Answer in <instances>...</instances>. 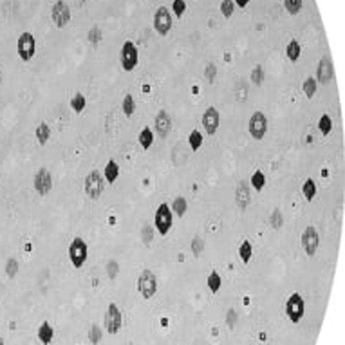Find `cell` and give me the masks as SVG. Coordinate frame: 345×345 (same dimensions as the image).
<instances>
[{
    "mask_svg": "<svg viewBox=\"0 0 345 345\" xmlns=\"http://www.w3.org/2000/svg\"><path fill=\"white\" fill-rule=\"evenodd\" d=\"M87 259H89V246H87V242L84 239H80V237L71 240V244H69V260H71V264L76 269H80L87 262Z\"/></svg>",
    "mask_w": 345,
    "mask_h": 345,
    "instance_id": "cell-1",
    "label": "cell"
},
{
    "mask_svg": "<svg viewBox=\"0 0 345 345\" xmlns=\"http://www.w3.org/2000/svg\"><path fill=\"white\" fill-rule=\"evenodd\" d=\"M284 311H286V315H288V318H289L293 323L300 322L302 318H304V315H306V302H304L302 295H298V293L289 295V298L286 300Z\"/></svg>",
    "mask_w": 345,
    "mask_h": 345,
    "instance_id": "cell-2",
    "label": "cell"
},
{
    "mask_svg": "<svg viewBox=\"0 0 345 345\" xmlns=\"http://www.w3.org/2000/svg\"><path fill=\"white\" fill-rule=\"evenodd\" d=\"M84 190L85 195L89 199H100L103 190H105V183H103V177H101L100 170H92V172L85 177L84 181Z\"/></svg>",
    "mask_w": 345,
    "mask_h": 345,
    "instance_id": "cell-3",
    "label": "cell"
},
{
    "mask_svg": "<svg viewBox=\"0 0 345 345\" xmlns=\"http://www.w3.org/2000/svg\"><path fill=\"white\" fill-rule=\"evenodd\" d=\"M172 223H173V213H172V210H170V206L161 202V204L157 206L156 215H154L156 230L161 235H167L168 231H170V228H172Z\"/></svg>",
    "mask_w": 345,
    "mask_h": 345,
    "instance_id": "cell-4",
    "label": "cell"
},
{
    "mask_svg": "<svg viewBox=\"0 0 345 345\" xmlns=\"http://www.w3.org/2000/svg\"><path fill=\"white\" fill-rule=\"evenodd\" d=\"M17 53L22 61H29L36 53V40L31 33H22L17 40Z\"/></svg>",
    "mask_w": 345,
    "mask_h": 345,
    "instance_id": "cell-5",
    "label": "cell"
},
{
    "mask_svg": "<svg viewBox=\"0 0 345 345\" xmlns=\"http://www.w3.org/2000/svg\"><path fill=\"white\" fill-rule=\"evenodd\" d=\"M248 132L253 140L260 141L267 132V117L264 112L257 111L251 114L250 117V123H248Z\"/></svg>",
    "mask_w": 345,
    "mask_h": 345,
    "instance_id": "cell-6",
    "label": "cell"
},
{
    "mask_svg": "<svg viewBox=\"0 0 345 345\" xmlns=\"http://www.w3.org/2000/svg\"><path fill=\"white\" fill-rule=\"evenodd\" d=\"M138 61H140V53H138V47L127 40V42H123V47H121V67L123 71H134L136 67H138Z\"/></svg>",
    "mask_w": 345,
    "mask_h": 345,
    "instance_id": "cell-7",
    "label": "cell"
},
{
    "mask_svg": "<svg viewBox=\"0 0 345 345\" xmlns=\"http://www.w3.org/2000/svg\"><path fill=\"white\" fill-rule=\"evenodd\" d=\"M138 289H140L141 296L146 298V300L152 298V296L157 293V279L150 269H145V271L140 275V279H138Z\"/></svg>",
    "mask_w": 345,
    "mask_h": 345,
    "instance_id": "cell-8",
    "label": "cell"
},
{
    "mask_svg": "<svg viewBox=\"0 0 345 345\" xmlns=\"http://www.w3.org/2000/svg\"><path fill=\"white\" fill-rule=\"evenodd\" d=\"M302 242V250L306 251V255L313 257L318 251V246H320V235H318L316 228L315 226H307L304 231H302L300 237Z\"/></svg>",
    "mask_w": 345,
    "mask_h": 345,
    "instance_id": "cell-9",
    "label": "cell"
},
{
    "mask_svg": "<svg viewBox=\"0 0 345 345\" xmlns=\"http://www.w3.org/2000/svg\"><path fill=\"white\" fill-rule=\"evenodd\" d=\"M154 29L161 36L170 33V29H172V15L168 11V7L159 6L156 9V13H154Z\"/></svg>",
    "mask_w": 345,
    "mask_h": 345,
    "instance_id": "cell-10",
    "label": "cell"
},
{
    "mask_svg": "<svg viewBox=\"0 0 345 345\" xmlns=\"http://www.w3.org/2000/svg\"><path fill=\"white\" fill-rule=\"evenodd\" d=\"M51 17H53V22H55L56 28H65L67 24L71 22V9L65 4V0H58L53 4Z\"/></svg>",
    "mask_w": 345,
    "mask_h": 345,
    "instance_id": "cell-11",
    "label": "cell"
},
{
    "mask_svg": "<svg viewBox=\"0 0 345 345\" xmlns=\"http://www.w3.org/2000/svg\"><path fill=\"white\" fill-rule=\"evenodd\" d=\"M119 329H121V311L112 302V304H109L105 311V331L109 334H116Z\"/></svg>",
    "mask_w": 345,
    "mask_h": 345,
    "instance_id": "cell-12",
    "label": "cell"
},
{
    "mask_svg": "<svg viewBox=\"0 0 345 345\" xmlns=\"http://www.w3.org/2000/svg\"><path fill=\"white\" fill-rule=\"evenodd\" d=\"M201 121H202V127H204L206 134L213 136L219 130V125H221V114H219V111L215 107H208L204 111V114H202V117H201Z\"/></svg>",
    "mask_w": 345,
    "mask_h": 345,
    "instance_id": "cell-13",
    "label": "cell"
},
{
    "mask_svg": "<svg viewBox=\"0 0 345 345\" xmlns=\"http://www.w3.org/2000/svg\"><path fill=\"white\" fill-rule=\"evenodd\" d=\"M334 76V67H333V61L329 56H323L322 60L318 61V67H316V84L320 85H327Z\"/></svg>",
    "mask_w": 345,
    "mask_h": 345,
    "instance_id": "cell-14",
    "label": "cell"
},
{
    "mask_svg": "<svg viewBox=\"0 0 345 345\" xmlns=\"http://www.w3.org/2000/svg\"><path fill=\"white\" fill-rule=\"evenodd\" d=\"M33 184L36 192L40 195H47L53 190V177H51V172L47 168H40L38 172L34 173Z\"/></svg>",
    "mask_w": 345,
    "mask_h": 345,
    "instance_id": "cell-15",
    "label": "cell"
},
{
    "mask_svg": "<svg viewBox=\"0 0 345 345\" xmlns=\"http://www.w3.org/2000/svg\"><path fill=\"white\" fill-rule=\"evenodd\" d=\"M154 128L159 134V138H167L168 134H170V130H172V117L168 116L167 111L157 112L156 119H154Z\"/></svg>",
    "mask_w": 345,
    "mask_h": 345,
    "instance_id": "cell-16",
    "label": "cell"
},
{
    "mask_svg": "<svg viewBox=\"0 0 345 345\" xmlns=\"http://www.w3.org/2000/svg\"><path fill=\"white\" fill-rule=\"evenodd\" d=\"M251 201V194H250V184L248 181H240L237 184V190H235V202L239 206L240 210H246L248 204H250Z\"/></svg>",
    "mask_w": 345,
    "mask_h": 345,
    "instance_id": "cell-17",
    "label": "cell"
},
{
    "mask_svg": "<svg viewBox=\"0 0 345 345\" xmlns=\"http://www.w3.org/2000/svg\"><path fill=\"white\" fill-rule=\"evenodd\" d=\"M55 338V329L51 325L49 322H42L38 327V340L42 342L44 345H49Z\"/></svg>",
    "mask_w": 345,
    "mask_h": 345,
    "instance_id": "cell-18",
    "label": "cell"
},
{
    "mask_svg": "<svg viewBox=\"0 0 345 345\" xmlns=\"http://www.w3.org/2000/svg\"><path fill=\"white\" fill-rule=\"evenodd\" d=\"M117 175H119V167H117V163L116 161H109L105 165V168H103V177H105V181L107 183H116V179H117Z\"/></svg>",
    "mask_w": 345,
    "mask_h": 345,
    "instance_id": "cell-19",
    "label": "cell"
},
{
    "mask_svg": "<svg viewBox=\"0 0 345 345\" xmlns=\"http://www.w3.org/2000/svg\"><path fill=\"white\" fill-rule=\"evenodd\" d=\"M34 134H36V140H38L40 145H45L47 141H49L51 138V128L47 123H40L38 127H36V130H34Z\"/></svg>",
    "mask_w": 345,
    "mask_h": 345,
    "instance_id": "cell-20",
    "label": "cell"
},
{
    "mask_svg": "<svg viewBox=\"0 0 345 345\" xmlns=\"http://www.w3.org/2000/svg\"><path fill=\"white\" fill-rule=\"evenodd\" d=\"M300 53H302V49H300V44L296 42V40H291L289 44L286 45V56L289 58L291 61H296L298 58H300Z\"/></svg>",
    "mask_w": 345,
    "mask_h": 345,
    "instance_id": "cell-21",
    "label": "cell"
},
{
    "mask_svg": "<svg viewBox=\"0 0 345 345\" xmlns=\"http://www.w3.org/2000/svg\"><path fill=\"white\" fill-rule=\"evenodd\" d=\"M170 210H172V213H175L177 217H183L184 213H186V210H188V202H186L184 197H175Z\"/></svg>",
    "mask_w": 345,
    "mask_h": 345,
    "instance_id": "cell-22",
    "label": "cell"
},
{
    "mask_svg": "<svg viewBox=\"0 0 345 345\" xmlns=\"http://www.w3.org/2000/svg\"><path fill=\"white\" fill-rule=\"evenodd\" d=\"M302 194H304L306 201H313L315 195H316V183L313 179H306L304 184H302Z\"/></svg>",
    "mask_w": 345,
    "mask_h": 345,
    "instance_id": "cell-23",
    "label": "cell"
},
{
    "mask_svg": "<svg viewBox=\"0 0 345 345\" xmlns=\"http://www.w3.org/2000/svg\"><path fill=\"white\" fill-rule=\"evenodd\" d=\"M138 140H140V145L146 150V148H150L152 143H154V132H152L148 127H145L140 132V138H138Z\"/></svg>",
    "mask_w": 345,
    "mask_h": 345,
    "instance_id": "cell-24",
    "label": "cell"
},
{
    "mask_svg": "<svg viewBox=\"0 0 345 345\" xmlns=\"http://www.w3.org/2000/svg\"><path fill=\"white\" fill-rule=\"evenodd\" d=\"M206 284H208V288H210V291H212V293H219L221 286H223L221 275H219L217 271H212L210 275H208V280H206Z\"/></svg>",
    "mask_w": 345,
    "mask_h": 345,
    "instance_id": "cell-25",
    "label": "cell"
},
{
    "mask_svg": "<svg viewBox=\"0 0 345 345\" xmlns=\"http://www.w3.org/2000/svg\"><path fill=\"white\" fill-rule=\"evenodd\" d=\"M316 89H318V84H316V80H315V78H306V80H304V84H302V90H304L306 98L311 100L313 96L316 94Z\"/></svg>",
    "mask_w": 345,
    "mask_h": 345,
    "instance_id": "cell-26",
    "label": "cell"
},
{
    "mask_svg": "<svg viewBox=\"0 0 345 345\" xmlns=\"http://www.w3.org/2000/svg\"><path fill=\"white\" fill-rule=\"evenodd\" d=\"M251 255H253V246H251L250 240H244V242L240 244V248H239L240 260L244 262V264H248V262L251 260Z\"/></svg>",
    "mask_w": 345,
    "mask_h": 345,
    "instance_id": "cell-27",
    "label": "cell"
},
{
    "mask_svg": "<svg viewBox=\"0 0 345 345\" xmlns=\"http://www.w3.org/2000/svg\"><path fill=\"white\" fill-rule=\"evenodd\" d=\"M202 141H204V138H202V134L199 132V130H192L188 136V145L190 148L194 152H197L201 148V145H202Z\"/></svg>",
    "mask_w": 345,
    "mask_h": 345,
    "instance_id": "cell-28",
    "label": "cell"
},
{
    "mask_svg": "<svg viewBox=\"0 0 345 345\" xmlns=\"http://www.w3.org/2000/svg\"><path fill=\"white\" fill-rule=\"evenodd\" d=\"M250 186H253L255 190L260 192V190L266 186V173H262V170H257L250 179Z\"/></svg>",
    "mask_w": 345,
    "mask_h": 345,
    "instance_id": "cell-29",
    "label": "cell"
},
{
    "mask_svg": "<svg viewBox=\"0 0 345 345\" xmlns=\"http://www.w3.org/2000/svg\"><path fill=\"white\" fill-rule=\"evenodd\" d=\"M85 107H87V98H85L82 92H78V94H74L73 98H71V109H73L74 112H84Z\"/></svg>",
    "mask_w": 345,
    "mask_h": 345,
    "instance_id": "cell-30",
    "label": "cell"
},
{
    "mask_svg": "<svg viewBox=\"0 0 345 345\" xmlns=\"http://www.w3.org/2000/svg\"><path fill=\"white\" fill-rule=\"evenodd\" d=\"M123 112H125V116H132L136 112V100L132 94H127L123 98Z\"/></svg>",
    "mask_w": 345,
    "mask_h": 345,
    "instance_id": "cell-31",
    "label": "cell"
},
{
    "mask_svg": "<svg viewBox=\"0 0 345 345\" xmlns=\"http://www.w3.org/2000/svg\"><path fill=\"white\" fill-rule=\"evenodd\" d=\"M4 269H6V275L9 277V279H15L18 273V260L17 259H13V257H9L6 260V266H4Z\"/></svg>",
    "mask_w": 345,
    "mask_h": 345,
    "instance_id": "cell-32",
    "label": "cell"
},
{
    "mask_svg": "<svg viewBox=\"0 0 345 345\" xmlns=\"http://www.w3.org/2000/svg\"><path fill=\"white\" fill-rule=\"evenodd\" d=\"M318 128H320V132H322L323 136H327V134L333 130V119H331V116L323 114V116L320 117V121H318Z\"/></svg>",
    "mask_w": 345,
    "mask_h": 345,
    "instance_id": "cell-33",
    "label": "cell"
},
{
    "mask_svg": "<svg viewBox=\"0 0 345 345\" xmlns=\"http://www.w3.org/2000/svg\"><path fill=\"white\" fill-rule=\"evenodd\" d=\"M269 224H271V228L275 230H280L282 228V224H284V217H282V212H280L279 208H275L271 212V217H269Z\"/></svg>",
    "mask_w": 345,
    "mask_h": 345,
    "instance_id": "cell-34",
    "label": "cell"
},
{
    "mask_svg": "<svg viewBox=\"0 0 345 345\" xmlns=\"http://www.w3.org/2000/svg\"><path fill=\"white\" fill-rule=\"evenodd\" d=\"M87 40H89V44L92 45H98L103 40V33H101V29L98 26H94L92 29H89V33H87Z\"/></svg>",
    "mask_w": 345,
    "mask_h": 345,
    "instance_id": "cell-35",
    "label": "cell"
},
{
    "mask_svg": "<svg viewBox=\"0 0 345 345\" xmlns=\"http://www.w3.org/2000/svg\"><path fill=\"white\" fill-rule=\"evenodd\" d=\"M302 4H304V0H284V7L289 15H296V13L300 11Z\"/></svg>",
    "mask_w": 345,
    "mask_h": 345,
    "instance_id": "cell-36",
    "label": "cell"
},
{
    "mask_svg": "<svg viewBox=\"0 0 345 345\" xmlns=\"http://www.w3.org/2000/svg\"><path fill=\"white\" fill-rule=\"evenodd\" d=\"M101 338H103L101 327H100V325H96V323H92V325H90V331H89V340H90V344L98 345V344L101 342Z\"/></svg>",
    "mask_w": 345,
    "mask_h": 345,
    "instance_id": "cell-37",
    "label": "cell"
},
{
    "mask_svg": "<svg viewBox=\"0 0 345 345\" xmlns=\"http://www.w3.org/2000/svg\"><path fill=\"white\" fill-rule=\"evenodd\" d=\"M219 7H221V13L224 15V18H231V17H233V11H235L233 0H223Z\"/></svg>",
    "mask_w": 345,
    "mask_h": 345,
    "instance_id": "cell-38",
    "label": "cell"
},
{
    "mask_svg": "<svg viewBox=\"0 0 345 345\" xmlns=\"http://www.w3.org/2000/svg\"><path fill=\"white\" fill-rule=\"evenodd\" d=\"M251 82L255 85H260L262 82H264V69H262V65L253 67V71H251Z\"/></svg>",
    "mask_w": 345,
    "mask_h": 345,
    "instance_id": "cell-39",
    "label": "cell"
},
{
    "mask_svg": "<svg viewBox=\"0 0 345 345\" xmlns=\"http://www.w3.org/2000/svg\"><path fill=\"white\" fill-rule=\"evenodd\" d=\"M202 251H204V240L201 239V237H194V240H192V253L195 257H201Z\"/></svg>",
    "mask_w": 345,
    "mask_h": 345,
    "instance_id": "cell-40",
    "label": "cell"
},
{
    "mask_svg": "<svg viewBox=\"0 0 345 345\" xmlns=\"http://www.w3.org/2000/svg\"><path fill=\"white\" fill-rule=\"evenodd\" d=\"M172 11L177 18L183 17V13L186 11V2L184 0H173L172 2Z\"/></svg>",
    "mask_w": 345,
    "mask_h": 345,
    "instance_id": "cell-41",
    "label": "cell"
},
{
    "mask_svg": "<svg viewBox=\"0 0 345 345\" xmlns=\"http://www.w3.org/2000/svg\"><path fill=\"white\" fill-rule=\"evenodd\" d=\"M204 78L210 82V84H213L215 82V78H217V67H215V63H208L204 69Z\"/></svg>",
    "mask_w": 345,
    "mask_h": 345,
    "instance_id": "cell-42",
    "label": "cell"
},
{
    "mask_svg": "<svg viewBox=\"0 0 345 345\" xmlns=\"http://www.w3.org/2000/svg\"><path fill=\"white\" fill-rule=\"evenodd\" d=\"M141 239L148 246L152 242V239H154V230H152L150 226H143V228H141Z\"/></svg>",
    "mask_w": 345,
    "mask_h": 345,
    "instance_id": "cell-43",
    "label": "cell"
},
{
    "mask_svg": "<svg viewBox=\"0 0 345 345\" xmlns=\"http://www.w3.org/2000/svg\"><path fill=\"white\" fill-rule=\"evenodd\" d=\"M117 271H119L117 262L116 260H109V264H107V273H109V277H111V279H116Z\"/></svg>",
    "mask_w": 345,
    "mask_h": 345,
    "instance_id": "cell-44",
    "label": "cell"
},
{
    "mask_svg": "<svg viewBox=\"0 0 345 345\" xmlns=\"http://www.w3.org/2000/svg\"><path fill=\"white\" fill-rule=\"evenodd\" d=\"M226 323H228L230 329L235 327V323H237V311L235 309H228V313H226Z\"/></svg>",
    "mask_w": 345,
    "mask_h": 345,
    "instance_id": "cell-45",
    "label": "cell"
},
{
    "mask_svg": "<svg viewBox=\"0 0 345 345\" xmlns=\"http://www.w3.org/2000/svg\"><path fill=\"white\" fill-rule=\"evenodd\" d=\"M233 4L237 7H246L248 4H250V0H233Z\"/></svg>",
    "mask_w": 345,
    "mask_h": 345,
    "instance_id": "cell-46",
    "label": "cell"
},
{
    "mask_svg": "<svg viewBox=\"0 0 345 345\" xmlns=\"http://www.w3.org/2000/svg\"><path fill=\"white\" fill-rule=\"evenodd\" d=\"M0 87H2V71H0Z\"/></svg>",
    "mask_w": 345,
    "mask_h": 345,
    "instance_id": "cell-47",
    "label": "cell"
},
{
    "mask_svg": "<svg viewBox=\"0 0 345 345\" xmlns=\"http://www.w3.org/2000/svg\"><path fill=\"white\" fill-rule=\"evenodd\" d=\"M0 345H4V340H2V336H0Z\"/></svg>",
    "mask_w": 345,
    "mask_h": 345,
    "instance_id": "cell-48",
    "label": "cell"
}]
</instances>
